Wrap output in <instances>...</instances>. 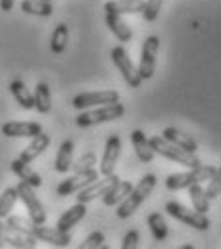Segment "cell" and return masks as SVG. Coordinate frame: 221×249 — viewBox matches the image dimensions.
Listing matches in <instances>:
<instances>
[{
  "instance_id": "cell-27",
  "label": "cell",
  "mask_w": 221,
  "mask_h": 249,
  "mask_svg": "<svg viewBox=\"0 0 221 249\" xmlns=\"http://www.w3.org/2000/svg\"><path fill=\"white\" fill-rule=\"evenodd\" d=\"M21 12L23 14H29V16H39V18H50L54 8L48 0H23L20 4Z\"/></svg>"
},
{
  "instance_id": "cell-16",
  "label": "cell",
  "mask_w": 221,
  "mask_h": 249,
  "mask_svg": "<svg viewBox=\"0 0 221 249\" xmlns=\"http://www.w3.org/2000/svg\"><path fill=\"white\" fill-rule=\"evenodd\" d=\"M161 136H163L167 142H171V144H175V146H179V148H183V150H187V152H192V154L198 152L196 140H194L192 136H189V134H185L183 130L175 128V126H165V128L161 130Z\"/></svg>"
},
{
  "instance_id": "cell-30",
  "label": "cell",
  "mask_w": 221,
  "mask_h": 249,
  "mask_svg": "<svg viewBox=\"0 0 221 249\" xmlns=\"http://www.w3.org/2000/svg\"><path fill=\"white\" fill-rule=\"evenodd\" d=\"M189 197L190 201H192V207L196 211H200V213H208L210 211V199H208L204 188L200 186V182L189 186Z\"/></svg>"
},
{
  "instance_id": "cell-5",
  "label": "cell",
  "mask_w": 221,
  "mask_h": 249,
  "mask_svg": "<svg viewBox=\"0 0 221 249\" xmlns=\"http://www.w3.org/2000/svg\"><path fill=\"white\" fill-rule=\"evenodd\" d=\"M165 211H167L169 217H173L179 222H185L187 226L194 228V230H210V226H212V222H210L206 213H200L196 209L192 211V209L185 207L179 201H167L165 203Z\"/></svg>"
},
{
  "instance_id": "cell-4",
  "label": "cell",
  "mask_w": 221,
  "mask_h": 249,
  "mask_svg": "<svg viewBox=\"0 0 221 249\" xmlns=\"http://www.w3.org/2000/svg\"><path fill=\"white\" fill-rule=\"evenodd\" d=\"M216 173V167L212 165H198V167H192L187 173H173L165 178V188L171 190V192H179V190H185V188L192 186V184H202L206 180H210Z\"/></svg>"
},
{
  "instance_id": "cell-31",
  "label": "cell",
  "mask_w": 221,
  "mask_h": 249,
  "mask_svg": "<svg viewBox=\"0 0 221 249\" xmlns=\"http://www.w3.org/2000/svg\"><path fill=\"white\" fill-rule=\"evenodd\" d=\"M18 190L16 188H6L0 196V218H6L12 211H14V205L18 201Z\"/></svg>"
},
{
  "instance_id": "cell-22",
  "label": "cell",
  "mask_w": 221,
  "mask_h": 249,
  "mask_svg": "<svg viewBox=\"0 0 221 249\" xmlns=\"http://www.w3.org/2000/svg\"><path fill=\"white\" fill-rule=\"evenodd\" d=\"M131 190H133V184L129 180H120V182H116L114 186L102 196V203L106 207H116L118 203H121L127 196H129Z\"/></svg>"
},
{
  "instance_id": "cell-1",
  "label": "cell",
  "mask_w": 221,
  "mask_h": 249,
  "mask_svg": "<svg viewBox=\"0 0 221 249\" xmlns=\"http://www.w3.org/2000/svg\"><path fill=\"white\" fill-rule=\"evenodd\" d=\"M158 184V178H156V175H152V173H148V175H144L142 178H141V182L137 184V186H133V190L129 192V196H127L125 199L121 201V203H118V211H116V215L120 218H129L148 197H150V194L154 192V188Z\"/></svg>"
},
{
  "instance_id": "cell-9",
  "label": "cell",
  "mask_w": 221,
  "mask_h": 249,
  "mask_svg": "<svg viewBox=\"0 0 221 249\" xmlns=\"http://www.w3.org/2000/svg\"><path fill=\"white\" fill-rule=\"evenodd\" d=\"M120 102V92L118 90H96V92H83L77 94L71 100V106L79 111L83 109H91L95 106H106V104H114Z\"/></svg>"
},
{
  "instance_id": "cell-6",
  "label": "cell",
  "mask_w": 221,
  "mask_h": 249,
  "mask_svg": "<svg viewBox=\"0 0 221 249\" xmlns=\"http://www.w3.org/2000/svg\"><path fill=\"white\" fill-rule=\"evenodd\" d=\"M160 50V38L156 35H150L144 38L142 42V50H141V62H139V75L142 81H148L154 77L156 71V56Z\"/></svg>"
},
{
  "instance_id": "cell-14",
  "label": "cell",
  "mask_w": 221,
  "mask_h": 249,
  "mask_svg": "<svg viewBox=\"0 0 221 249\" xmlns=\"http://www.w3.org/2000/svg\"><path fill=\"white\" fill-rule=\"evenodd\" d=\"M42 132V124L35 121H8L2 124V134L8 138H33Z\"/></svg>"
},
{
  "instance_id": "cell-18",
  "label": "cell",
  "mask_w": 221,
  "mask_h": 249,
  "mask_svg": "<svg viewBox=\"0 0 221 249\" xmlns=\"http://www.w3.org/2000/svg\"><path fill=\"white\" fill-rule=\"evenodd\" d=\"M106 25H108L110 31L116 35V38L120 42H129L133 38V31H131L129 23L116 12H106Z\"/></svg>"
},
{
  "instance_id": "cell-11",
  "label": "cell",
  "mask_w": 221,
  "mask_h": 249,
  "mask_svg": "<svg viewBox=\"0 0 221 249\" xmlns=\"http://www.w3.org/2000/svg\"><path fill=\"white\" fill-rule=\"evenodd\" d=\"M120 154H121V138L118 134H110L106 140V146H104L102 159H100V175L102 177H108L116 171Z\"/></svg>"
},
{
  "instance_id": "cell-35",
  "label": "cell",
  "mask_w": 221,
  "mask_h": 249,
  "mask_svg": "<svg viewBox=\"0 0 221 249\" xmlns=\"http://www.w3.org/2000/svg\"><path fill=\"white\" fill-rule=\"evenodd\" d=\"M204 192H206V196H208V199H210V201L221 196V167H220V169H216L214 177L210 178L208 188H206Z\"/></svg>"
},
{
  "instance_id": "cell-15",
  "label": "cell",
  "mask_w": 221,
  "mask_h": 249,
  "mask_svg": "<svg viewBox=\"0 0 221 249\" xmlns=\"http://www.w3.org/2000/svg\"><path fill=\"white\" fill-rule=\"evenodd\" d=\"M0 240L16 249H33L37 246V240L33 236H25V234L16 232L6 222H2V218H0Z\"/></svg>"
},
{
  "instance_id": "cell-40",
  "label": "cell",
  "mask_w": 221,
  "mask_h": 249,
  "mask_svg": "<svg viewBox=\"0 0 221 249\" xmlns=\"http://www.w3.org/2000/svg\"><path fill=\"white\" fill-rule=\"evenodd\" d=\"M48 2H50V0H48Z\"/></svg>"
},
{
  "instance_id": "cell-2",
  "label": "cell",
  "mask_w": 221,
  "mask_h": 249,
  "mask_svg": "<svg viewBox=\"0 0 221 249\" xmlns=\"http://www.w3.org/2000/svg\"><path fill=\"white\" fill-rule=\"evenodd\" d=\"M125 115V106L120 104V102H114V104H106V106H100L98 109H83L75 123L79 128H89V126H95L100 123H108V121H116V119H121Z\"/></svg>"
},
{
  "instance_id": "cell-32",
  "label": "cell",
  "mask_w": 221,
  "mask_h": 249,
  "mask_svg": "<svg viewBox=\"0 0 221 249\" xmlns=\"http://www.w3.org/2000/svg\"><path fill=\"white\" fill-rule=\"evenodd\" d=\"M6 224L10 226V228H14L16 232H20V234H25V236H31L33 234V226H35V222H33L31 218H23V217H16V215H8L6 217Z\"/></svg>"
},
{
  "instance_id": "cell-17",
  "label": "cell",
  "mask_w": 221,
  "mask_h": 249,
  "mask_svg": "<svg viewBox=\"0 0 221 249\" xmlns=\"http://www.w3.org/2000/svg\"><path fill=\"white\" fill-rule=\"evenodd\" d=\"M87 215V203H75V205H71L67 211H63L62 217L58 218V222H56V228H60L63 232H69L77 222H81L83 218Z\"/></svg>"
},
{
  "instance_id": "cell-24",
  "label": "cell",
  "mask_w": 221,
  "mask_h": 249,
  "mask_svg": "<svg viewBox=\"0 0 221 249\" xmlns=\"http://www.w3.org/2000/svg\"><path fill=\"white\" fill-rule=\"evenodd\" d=\"M10 92L16 98V102L23 107V109H35V98H33V92L25 87L23 81L16 79L10 83Z\"/></svg>"
},
{
  "instance_id": "cell-33",
  "label": "cell",
  "mask_w": 221,
  "mask_h": 249,
  "mask_svg": "<svg viewBox=\"0 0 221 249\" xmlns=\"http://www.w3.org/2000/svg\"><path fill=\"white\" fill-rule=\"evenodd\" d=\"M96 161L98 159H96L95 152H87V154H83V156L79 157L77 161L71 163V169H73V173H85V171L95 169Z\"/></svg>"
},
{
  "instance_id": "cell-12",
  "label": "cell",
  "mask_w": 221,
  "mask_h": 249,
  "mask_svg": "<svg viewBox=\"0 0 221 249\" xmlns=\"http://www.w3.org/2000/svg\"><path fill=\"white\" fill-rule=\"evenodd\" d=\"M121 178L116 175V173H112V175H108V177H104L102 180H98L96 178L95 182H91L89 186H85L83 190H79L77 192V201L79 203H89V201H93V199H96V197H102L110 188L114 186L116 182H120Z\"/></svg>"
},
{
  "instance_id": "cell-7",
  "label": "cell",
  "mask_w": 221,
  "mask_h": 249,
  "mask_svg": "<svg viewBox=\"0 0 221 249\" xmlns=\"http://www.w3.org/2000/svg\"><path fill=\"white\" fill-rule=\"evenodd\" d=\"M112 62L114 65L118 67V71L121 73V77L125 79V83L131 87V89H139L141 87V83H142V79H141V75H139V69L135 67V63L131 62V58H129V54H127V50L123 46H116V48H112Z\"/></svg>"
},
{
  "instance_id": "cell-13",
  "label": "cell",
  "mask_w": 221,
  "mask_h": 249,
  "mask_svg": "<svg viewBox=\"0 0 221 249\" xmlns=\"http://www.w3.org/2000/svg\"><path fill=\"white\" fill-rule=\"evenodd\" d=\"M31 236L39 242H46V244L56 246V248H67L71 244L69 232H63L60 228H48L44 224H35Z\"/></svg>"
},
{
  "instance_id": "cell-26",
  "label": "cell",
  "mask_w": 221,
  "mask_h": 249,
  "mask_svg": "<svg viewBox=\"0 0 221 249\" xmlns=\"http://www.w3.org/2000/svg\"><path fill=\"white\" fill-rule=\"evenodd\" d=\"M73 150H75V144L71 140H65L60 144L58 148V154H56V161H54V169L58 173H67L71 169V163H73Z\"/></svg>"
},
{
  "instance_id": "cell-38",
  "label": "cell",
  "mask_w": 221,
  "mask_h": 249,
  "mask_svg": "<svg viewBox=\"0 0 221 249\" xmlns=\"http://www.w3.org/2000/svg\"><path fill=\"white\" fill-rule=\"evenodd\" d=\"M14 4H16V0H0V10L2 12H12Z\"/></svg>"
},
{
  "instance_id": "cell-34",
  "label": "cell",
  "mask_w": 221,
  "mask_h": 249,
  "mask_svg": "<svg viewBox=\"0 0 221 249\" xmlns=\"http://www.w3.org/2000/svg\"><path fill=\"white\" fill-rule=\"evenodd\" d=\"M161 4H163V0H146L144 2V6H142V18H144V21H154L156 18H158L160 10H161Z\"/></svg>"
},
{
  "instance_id": "cell-25",
  "label": "cell",
  "mask_w": 221,
  "mask_h": 249,
  "mask_svg": "<svg viewBox=\"0 0 221 249\" xmlns=\"http://www.w3.org/2000/svg\"><path fill=\"white\" fill-rule=\"evenodd\" d=\"M33 98H35V109L39 113H48L52 109V94H50V87L46 83H37L35 87V92H33Z\"/></svg>"
},
{
  "instance_id": "cell-8",
  "label": "cell",
  "mask_w": 221,
  "mask_h": 249,
  "mask_svg": "<svg viewBox=\"0 0 221 249\" xmlns=\"http://www.w3.org/2000/svg\"><path fill=\"white\" fill-rule=\"evenodd\" d=\"M16 190H18V197L23 201V205H25V209L29 213V218H31L35 224H44L46 222V211H44L40 199L37 197L35 188L29 186L23 180H20V184L16 186Z\"/></svg>"
},
{
  "instance_id": "cell-37",
  "label": "cell",
  "mask_w": 221,
  "mask_h": 249,
  "mask_svg": "<svg viewBox=\"0 0 221 249\" xmlns=\"http://www.w3.org/2000/svg\"><path fill=\"white\" fill-rule=\"evenodd\" d=\"M141 242V234L139 230H129L125 236H123V242H121V249H135Z\"/></svg>"
},
{
  "instance_id": "cell-10",
  "label": "cell",
  "mask_w": 221,
  "mask_h": 249,
  "mask_svg": "<svg viewBox=\"0 0 221 249\" xmlns=\"http://www.w3.org/2000/svg\"><path fill=\"white\" fill-rule=\"evenodd\" d=\"M98 178V171L96 169H91V171H85V173H75L73 177L62 180L58 188H56V194L60 197H65V196H71V194H77L79 190H83L85 186H89L91 182H95Z\"/></svg>"
},
{
  "instance_id": "cell-21",
  "label": "cell",
  "mask_w": 221,
  "mask_h": 249,
  "mask_svg": "<svg viewBox=\"0 0 221 249\" xmlns=\"http://www.w3.org/2000/svg\"><path fill=\"white\" fill-rule=\"evenodd\" d=\"M131 144H133V150L137 157L142 161V163H150L154 159V150L150 148V142L146 138V134L142 130H133L131 132Z\"/></svg>"
},
{
  "instance_id": "cell-29",
  "label": "cell",
  "mask_w": 221,
  "mask_h": 249,
  "mask_svg": "<svg viewBox=\"0 0 221 249\" xmlns=\"http://www.w3.org/2000/svg\"><path fill=\"white\" fill-rule=\"evenodd\" d=\"M67 40H69V27L65 23H58L50 36V50L54 54H63L67 48Z\"/></svg>"
},
{
  "instance_id": "cell-39",
  "label": "cell",
  "mask_w": 221,
  "mask_h": 249,
  "mask_svg": "<svg viewBox=\"0 0 221 249\" xmlns=\"http://www.w3.org/2000/svg\"><path fill=\"white\" fill-rule=\"evenodd\" d=\"M4 248V242H2V240H0V249Z\"/></svg>"
},
{
  "instance_id": "cell-28",
  "label": "cell",
  "mask_w": 221,
  "mask_h": 249,
  "mask_svg": "<svg viewBox=\"0 0 221 249\" xmlns=\"http://www.w3.org/2000/svg\"><path fill=\"white\" fill-rule=\"evenodd\" d=\"M146 224H148V228H150V232H152V236H154L156 242H163L167 238L169 228H167V222L161 217V213H158V211L150 213L148 218H146Z\"/></svg>"
},
{
  "instance_id": "cell-20",
  "label": "cell",
  "mask_w": 221,
  "mask_h": 249,
  "mask_svg": "<svg viewBox=\"0 0 221 249\" xmlns=\"http://www.w3.org/2000/svg\"><path fill=\"white\" fill-rule=\"evenodd\" d=\"M10 167H12V171L18 175V178H20V180H23V182H27L29 186H33V188L42 186V178H40V175H39L37 171H33L31 165H29V163H25V161H21L20 157H18V159H14Z\"/></svg>"
},
{
  "instance_id": "cell-19",
  "label": "cell",
  "mask_w": 221,
  "mask_h": 249,
  "mask_svg": "<svg viewBox=\"0 0 221 249\" xmlns=\"http://www.w3.org/2000/svg\"><path fill=\"white\" fill-rule=\"evenodd\" d=\"M48 146H50V136L44 134V132H39L37 136L31 138L29 146L20 154V159L25 161V163H31V161H35L40 154H44V150H48Z\"/></svg>"
},
{
  "instance_id": "cell-36",
  "label": "cell",
  "mask_w": 221,
  "mask_h": 249,
  "mask_svg": "<svg viewBox=\"0 0 221 249\" xmlns=\"http://www.w3.org/2000/svg\"><path fill=\"white\" fill-rule=\"evenodd\" d=\"M95 248H104V234L102 232H91L83 242H81V246L79 249H95Z\"/></svg>"
},
{
  "instance_id": "cell-23",
  "label": "cell",
  "mask_w": 221,
  "mask_h": 249,
  "mask_svg": "<svg viewBox=\"0 0 221 249\" xmlns=\"http://www.w3.org/2000/svg\"><path fill=\"white\" fill-rule=\"evenodd\" d=\"M144 6V0H108L104 4V12H116L120 16L123 14H141Z\"/></svg>"
},
{
  "instance_id": "cell-3",
  "label": "cell",
  "mask_w": 221,
  "mask_h": 249,
  "mask_svg": "<svg viewBox=\"0 0 221 249\" xmlns=\"http://www.w3.org/2000/svg\"><path fill=\"white\" fill-rule=\"evenodd\" d=\"M148 142H150V148L154 150V154H160L161 157L171 159V161H175V163H179V165H185V167H189V169L202 165L200 159L196 157V154L187 152V150H183V148H179V146L167 142L163 136H152V138H148Z\"/></svg>"
}]
</instances>
